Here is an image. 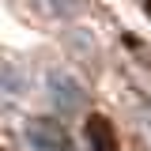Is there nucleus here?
<instances>
[{
    "label": "nucleus",
    "instance_id": "f257e3e1",
    "mask_svg": "<svg viewBox=\"0 0 151 151\" xmlns=\"http://www.w3.org/2000/svg\"><path fill=\"white\" fill-rule=\"evenodd\" d=\"M45 91H49V102H53V110L60 117H72V113L83 110V102H87V91L79 87V79H72L68 72H49L45 76Z\"/></svg>",
    "mask_w": 151,
    "mask_h": 151
},
{
    "label": "nucleus",
    "instance_id": "f03ea898",
    "mask_svg": "<svg viewBox=\"0 0 151 151\" xmlns=\"http://www.w3.org/2000/svg\"><path fill=\"white\" fill-rule=\"evenodd\" d=\"M27 136H30V144H34V151H72V144H68V136H64V129H60L57 121H45V117H38V121H30V129H27Z\"/></svg>",
    "mask_w": 151,
    "mask_h": 151
},
{
    "label": "nucleus",
    "instance_id": "7ed1b4c3",
    "mask_svg": "<svg viewBox=\"0 0 151 151\" xmlns=\"http://www.w3.org/2000/svg\"><path fill=\"white\" fill-rule=\"evenodd\" d=\"M0 91L19 98V94H27V72L19 68V64H8V60H0Z\"/></svg>",
    "mask_w": 151,
    "mask_h": 151
},
{
    "label": "nucleus",
    "instance_id": "20e7f679",
    "mask_svg": "<svg viewBox=\"0 0 151 151\" xmlns=\"http://www.w3.org/2000/svg\"><path fill=\"white\" fill-rule=\"evenodd\" d=\"M38 4H42L53 19H72V15L83 12V0H38Z\"/></svg>",
    "mask_w": 151,
    "mask_h": 151
},
{
    "label": "nucleus",
    "instance_id": "39448f33",
    "mask_svg": "<svg viewBox=\"0 0 151 151\" xmlns=\"http://www.w3.org/2000/svg\"><path fill=\"white\" fill-rule=\"evenodd\" d=\"M91 144H94V151H117L113 136H110V125L102 117H91Z\"/></svg>",
    "mask_w": 151,
    "mask_h": 151
}]
</instances>
